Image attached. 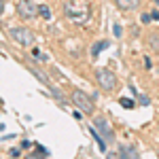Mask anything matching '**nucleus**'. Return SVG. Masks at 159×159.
<instances>
[{
    "instance_id": "obj_1",
    "label": "nucleus",
    "mask_w": 159,
    "mask_h": 159,
    "mask_svg": "<svg viewBox=\"0 0 159 159\" xmlns=\"http://www.w3.org/2000/svg\"><path fill=\"white\" fill-rule=\"evenodd\" d=\"M96 79H98V85L102 87V89H106V91H112V89L117 87V76H115V72H110L106 68L96 70Z\"/></svg>"
},
{
    "instance_id": "obj_2",
    "label": "nucleus",
    "mask_w": 159,
    "mask_h": 159,
    "mask_svg": "<svg viewBox=\"0 0 159 159\" xmlns=\"http://www.w3.org/2000/svg\"><path fill=\"white\" fill-rule=\"evenodd\" d=\"M72 104L79 106L83 112H93V100L89 98L85 91H81V89H74L72 91Z\"/></svg>"
},
{
    "instance_id": "obj_3",
    "label": "nucleus",
    "mask_w": 159,
    "mask_h": 159,
    "mask_svg": "<svg viewBox=\"0 0 159 159\" xmlns=\"http://www.w3.org/2000/svg\"><path fill=\"white\" fill-rule=\"evenodd\" d=\"M11 38L15 43H19V45H24V47H30L32 43H34V36H32V32L28 30V28H11Z\"/></svg>"
},
{
    "instance_id": "obj_4",
    "label": "nucleus",
    "mask_w": 159,
    "mask_h": 159,
    "mask_svg": "<svg viewBox=\"0 0 159 159\" xmlns=\"http://www.w3.org/2000/svg\"><path fill=\"white\" fill-rule=\"evenodd\" d=\"M93 127L100 132V136H102L106 142H110V140H112V136H115V134H112V127H110V123L106 121V119L96 117V119H93Z\"/></svg>"
},
{
    "instance_id": "obj_5",
    "label": "nucleus",
    "mask_w": 159,
    "mask_h": 159,
    "mask_svg": "<svg viewBox=\"0 0 159 159\" xmlns=\"http://www.w3.org/2000/svg\"><path fill=\"white\" fill-rule=\"evenodd\" d=\"M17 13H19L24 19H30V17H34L38 13V7L34 2H30V0H21V2L17 4Z\"/></svg>"
},
{
    "instance_id": "obj_6",
    "label": "nucleus",
    "mask_w": 159,
    "mask_h": 159,
    "mask_svg": "<svg viewBox=\"0 0 159 159\" xmlns=\"http://www.w3.org/2000/svg\"><path fill=\"white\" fill-rule=\"evenodd\" d=\"M66 15L83 21V19H87V9H85V7H83V9H74L72 2H68V4H66Z\"/></svg>"
},
{
    "instance_id": "obj_7",
    "label": "nucleus",
    "mask_w": 159,
    "mask_h": 159,
    "mask_svg": "<svg viewBox=\"0 0 159 159\" xmlns=\"http://www.w3.org/2000/svg\"><path fill=\"white\" fill-rule=\"evenodd\" d=\"M115 2H117V7L121 11H134L136 7L140 4V0H115Z\"/></svg>"
},
{
    "instance_id": "obj_8",
    "label": "nucleus",
    "mask_w": 159,
    "mask_h": 159,
    "mask_svg": "<svg viewBox=\"0 0 159 159\" xmlns=\"http://www.w3.org/2000/svg\"><path fill=\"white\" fill-rule=\"evenodd\" d=\"M119 155L121 157H138V151L134 147H129V144H121L119 147Z\"/></svg>"
},
{
    "instance_id": "obj_9",
    "label": "nucleus",
    "mask_w": 159,
    "mask_h": 159,
    "mask_svg": "<svg viewBox=\"0 0 159 159\" xmlns=\"http://www.w3.org/2000/svg\"><path fill=\"white\" fill-rule=\"evenodd\" d=\"M30 72L34 74L38 81H43V83H47V85H49V76H47V74H43V70H38V68H34V66H30Z\"/></svg>"
},
{
    "instance_id": "obj_10",
    "label": "nucleus",
    "mask_w": 159,
    "mask_h": 159,
    "mask_svg": "<svg viewBox=\"0 0 159 159\" xmlns=\"http://www.w3.org/2000/svg\"><path fill=\"white\" fill-rule=\"evenodd\" d=\"M110 43L108 40H102V43H96V45H93V47H91V55H98L100 51L102 49H106V47H108Z\"/></svg>"
},
{
    "instance_id": "obj_11",
    "label": "nucleus",
    "mask_w": 159,
    "mask_h": 159,
    "mask_svg": "<svg viewBox=\"0 0 159 159\" xmlns=\"http://www.w3.org/2000/svg\"><path fill=\"white\" fill-rule=\"evenodd\" d=\"M119 104H121L123 108H134V106H136L134 100H127V98H121V100H119Z\"/></svg>"
},
{
    "instance_id": "obj_12",
    "label": "nucleus",
    "mask_w": 159,
    "mask_h": 159,
    "mask_svg": "<svg viewBox=\"0 0 159 159\" xmlns=\"http://www.w3.org/2000/svg\"><path fill=\"white\" fill-rule=\"evenodd\" d=\"M34 60H38V61H47V60H49V55H45V53H40L38 49H34Z\"/></svg>"
},
{
    "instance_id": "obj_13",
    "label": "nucleus",
    "mask_w": 159,
    "mask_h": 159,
    "mask_svg": "<svg viewBox=\"0 0 159 159\" xmlns=\"http://www.w3.org/2000/svg\"><path fill=\"white\" fill-rule=\"evenodd\" d=\"M38 13L45 17V19H49L51 17V11H49V7H38Z\"/></svg>"
},
{
    "instance_id": "obj_14",
    "label": "nucleus",
    "mask_w": 159,
    "mask_h": 159,
    "mask_svg": "<svg viewBox=\"0 0 159 159\" xmlns=\"http://www.w3.org/2000/svg\"><path fill=\"white\" fill-rule=\"evenodd\" d=\"M112 34H115L117 38H119V36L123 34V30H121V25H119V24H115V25H112Z\"/></svg>"
},
{
    "instance_id": "obj_15",
    "label": "nucleus",
    "mask_w": 159,
    "mask_h": 159,
    "mask_svg": "<svg viewBox=\"0 0 159 159\" xmlns=\"http://www.w3.org/2000/svg\"><path fill=\"white\" fill-rule=\"evenodd\" d=\"M140 19H142V24H148V21H151V15H148V13H144Z\"/></svg>"
},
{
    "instance_id": "obj_16",
    "label": "nucleus",
    "mask_w": 159,
    "mask_h": 159,
    "mask_svg": "<svg viewBox=\"0 0 159 159\" xmlns=\"http://www.w3.org/2000/svg\"><path fill=\"white\" fill-rule=\"evenodd\" d=\"M138 100H140V104H148V98H147V96H138Z\"/></svg>"
},
{
    "instance_id": "obj_17",
    "label": "nucleus",
    "mask_w": 159,
    "mask_h": 159,
    "mask_svg": "<svg viewBox=\"0 0 159 159\" xmlns=\"http://www.w3.org/2000/svg\"><path fill=\"white\" fill-rule=\"evenodd\" d=\"M0 13H2V0H0Z\"/></svg>"
},
{
    "instance_id": "obj_18",
    "label": "nucleus",
    "mask_w": 159,
    "mask_h": 159,
    "mask_svg": "<svg viewBox=\"0 0 159 159\" xmlns=\"http://www.w3.org/2000/svg\"><path fill=\"white\" fill-rule=\"evenodd\" d=\"M155 2H157V4H159V0H155Z\"/></svg>"
},
{
    "instance_id": "obj_19",
    "label": "nucleus",
    "mask_w": 159,
    "mask_h": 159,
    "mask_svg": "<svg viewBox=\"0 0 159 159\" xmlns=\"http://www.w3.org/2000/svg\"><path fill=\"white\" fill-rule=\"evenodd\" d=\"M0 104H2V100H0Z\"/></svg>"
},
{
    "instance_id": "obj_20",
    "label": "nucleus",
    "mask_w": 159,
    "mask_h": 159,
    "mask_svg": "<svg viewBox=\"0 0 159 159\" xmlns=\"http://www.w3.org/2000/svg\"><path fill=\"white\" fill-rule=\"evenodd\" d=\"M157 155H159V151H157Z\"/></svg>"
}]
</instances>
